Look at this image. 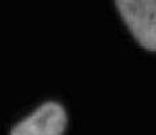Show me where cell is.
I'll use <instances>...</instances> for the list:
<instances>
[{
    "label": "cell",
    "mask_w": 156,
    "mask_h": 135,
    "mask_svg": "<svg viewBox=\"0 0 156 135\" xmlns=\"http://www.w3.org/2000/svg\"><path fill=\"white\" fill-rule=\"evenodd\" d=\"M114 4L134 39L156 53V0H117Z\"/></svg>",
    "instance_id": "cell-1"
},
{
    "label": "cell",
    "mask_w": 156,
    "mask_h": 135,
    "mask_svg": "<svg viewBox=\"0 0 156 135\" xmlns=\"http://www.w3.org/2000/svg\"><path fill=\"white\" fill-rule=\"evenodd\" d=\"M67 126L65 108L57 101H46L15 124L10 135H64Z\"/></svg>",
    "instance_id": "cell-2"
}]
</instances>
